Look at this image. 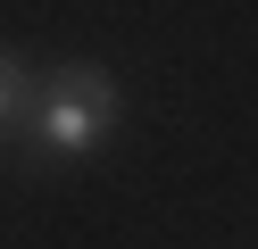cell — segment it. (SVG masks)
Masks as SVG:
<instances>
[{
  "label": "cell",
  "mask_w": 258,
  "mask_h": 249,
  "mask_svg": "<svg viewBox=\"0 0 258 249\" xmlns=\"http://www.w3.org/2000/svg\"><path fill=\"white\" fill-rule=\"evenodd\" d=\"M9 66H17V58H9V50H0V75H9Z\"/></svg>",
  "instance_id": "obj_4"
},
{
  "label": "cell",
  "mask_w": 258,
  "mask_h": 249,
  "mask_svg": "<svg viewBox=\"0 0 258 249\" xmlns=\"http://www.w3.org/2000/svg\"><path fill=\"white\" fill-rule=\"evenodd\" d=\"M34 116H42V83L25 75V66H9V75H0V158L25 166V149H34Z\"/></svg>",
  "instance_id": "obj_2"
},
{
  "label": "cell",
  "mask_w": 258,
  "mask_h": 249,
  "mask_svg": "<svg viewBox=\"0 0 258 249\" xmlns=\"http://www.w3.org/2000/svg\"><path fill=\"white\" fill-rule=\"evenodd\" d=\"M117 125V116H92L75 108V100H50L42 92V116H34V149H25V166H58V158H84L100 133Z\"/></svg>",
  "instance_id": "obj_1"
},
{
  "label": "cell",
  "mask_w": 258,
  "mask_h": 249,
  "mask_svg": "<svg viewBox=\"0 0 258 249\" xmlns=\"http://www.w3.org/2000/svg\"><path fill=\"white\" fill-rule=\"evenodd\" d=\"M42 92H50V100H75V108H92V116H117V108H125L117 75H108V66H92V58L50 66V75H42Z\"/></svg>",
  "instance_id": "obj_3"
}]
</instances>
